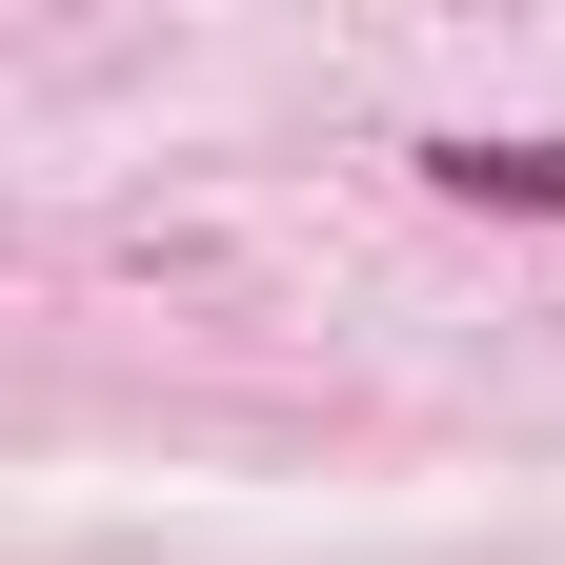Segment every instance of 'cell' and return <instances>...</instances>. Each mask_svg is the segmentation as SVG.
I'll return each instance as SVG.
<instances>
[{
  "label": "cell",
  "instance_id": "1",
  "mask_svg": "<svg viewBox=\"0 0 565 565\" xmlns=\"http://www.w3.org/2000/svg\"><path fill=\"white\" fill-rule=\"evenodd\" d=\"M424 182L465 223H565V141H424Z\"/></svg>",
  "mask_w": 565,
  "mask_h": 565
}]
</instances>
